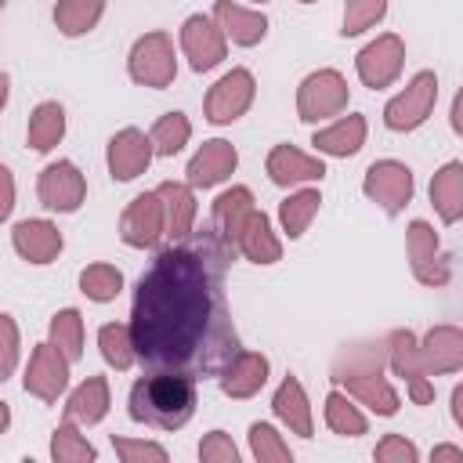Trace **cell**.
<instances>
[{"mask_svg":"<svg viewBox=\"0 0 463 463\" xmlns=\"http://www.w3.org/2000/svg\"><path fill=\"white\" fill-rule=\"evenodd\" d=\"M232 242L206 232L199 246H170L141 275L130 315L134 354L156 369L221 373L239 354L235 329L213 279L232 260Z\"/></svg>","mask_w":463,"mask_h":463,"instance_id":"1","label":"cell"},{"mask_svg":"<svg viewBox=\"0 0 463 463\" xmlns=\"http://www.w3.org/2000/svg\"><path fill=\"white\" fill-rule=\"evenodd\" d=\"M192 412H195V383L188 373L159 369L130 387V420L145 427L177 430L192 420Z\"/></svg>","mask_w":463,"mask_h":463,"instance_id":"2","label":"cell"},{"mask_svg":"<svg viewBox=\"0 0 463 463\" xmlns=\"http://www.w3.org/2000/svg\"><path fill=\"white\" fill-rule=\"evenodd\" d=\"M130 80L141 87H170L177 76V58H174V43L166 33H145L141 40H134L130 58H127Z\"/></svg>","mask_w":463,"mask_h":463,"instance_id":"3","label":"cell"},{"mask_svg":"<svg viewBox=\"0 0 463 463\" xmlns=\"http://www.w3.org/2000/svg\"><path fill=\"white\" fill-rule=\"evenodd\" d=\"M434 101H438V76H434L430 69H423V72H416V76L405 83L402 94H394V98L387 101L383 123H387L391 130H398V134L416 130V127L427 123Z\"/></svg>","mask_w":463,"mask_h":463,"instance_id":"4","label":"cell"},{"mask_svg":"<svg viewBox=\"0 0 463 463\" xmlns=\"http://www.w3.org/2000/svg\"><path fill=\"white\" fill-rule=\"evenodd\" d=\"M347 109V80L336 69H318L297 87V116L304 123L329 119Z\"/></svg>","mask_w":463,"mask_h":463,"instance_id":"5","label":"cell"},{"mask_svg":"<svg viewBox=\"0 0 463 463\" xmlns=\"http://www.w3.org/2000/svg\"><path fill=\"white\" fill-rule=\"evenodd\" d=\"M383 351H387V365L405 380L409 398H412L416 405H430V402H434V380H430L427 369H423L420 340H416L409 329H394V333L383 340Z\"/></svg>","mask_w":463,"mask_h":463,"instance_id":"6","label":"cell"},{"mask_svg":"<svg viewBox=\"0 0 463 463\" xmlns=\"http://www.w3.org/2000/svg\"><path fill=\"white\" fill-rule=\"evenodd\" d=\"M362 192L383 210V213H402L412 199V170L398 159H376L369 170H365V181H362Z\"/></svg>","mask_w":463,"mask_h":463,"instance_id":"7","label":"cell"},{"mask_svg":"<svg viewBox=\"0 0 463 463\" xmlns=\"http://www.w3.org/2000/svg\"><path fill=\"white\" fill-rule=\"evenodd\" d=\"M253 94H257V80L250 69H232L224 72L210 90H206V119L224 127V123H235L239 116H246V109L253 105Z\"/></svg>","mask_w":463,"mask_h":463,"instance_id":"8","label":"cell"},{"mask_svg":"<svg viewBox=\"0 0 463 463\" xmlns=\"http://www.w3.org/2000/svg\"><path fill=\"white\" fill-rule=\"evenodd\" d=\"M402 65H405V43L402 36L394 33H383L376 36L373 43H365L354 58V69H358V80L373 90L380 87H391L398 76H402Z\"/></svg>","mask_w":463,"mask_h":463,"instance_id":"9","label":"cell"},{"mask_svg":"<svg viewBox=\"0 0 463 463\" xmlns=\"http://www.w3.org/2000/svg\"><path fill=\"white\" fill-rule=\"evenodd\" d=\"M36 195L47 210H58V213H76L87 199V181L83 174L76 170V163L69 159H58V163H47L40 181H36Z\"/></svg>","mask_w":463,"mask_h":463,"instance_id":"10","label":"cell"},{"mask_svg":"<svg viewBox=\"0 0 463 463\" xmlns=\"http://www.w3.org/2000/svg\"><path fill=\"white\" fill-rule=\"evenodd\" d=\"M181 51H184V58H188V65H192L195 72H210L213 65L224 61L228 40H224V33H221V25H217L213 18L192 14V18H184V25H181Z\"/></svg>","mask_w":463,"mask_h":463,"instance_id":"11","label":"cell"},{"mask_svg":"<svg viewBox=\"0 0 463 463\" xmlns=\"http://www.w3.org/2000/svg\"><path fill=\"white\" fill-rule=\"evenodd\" d=\"M25 391L40 402H58V394L69 387V358L51 347V344H36L33 354H29V365H25V376H22Z\"/></svg>","mask_w":463,"mask_h":463,"instance_id":"12","label":"cell"},{"mask_svg":"<svg viewBox=\"0 0 463 463\" xmlns=\"http://www.w3.org/2000/svg\"><path fill=\"white\" fill-rule=\"evenodd\" d=\"M119 239L134 250H152L163 239V206L156 192H141L119 217Z\"/></svg>","mask_w":463,"mask_h":463,"instance_id":"13","label":"cell"},{"mask_svg":"<svg viewBox=\"0 0 463 463\" xmlns=\"http://www.w3.org/2000/svg\"><path fill=\"white\" fill-rule=\"evenodd\" d=\"M405 246H409L412 275H416L423 286H445V282H449V260H445L441 242H438V235H434V228H430L427 221H412V224H409Z\"/></svg>","mask_w":463,"mask_h":463,"instance_id":"14","label":"cell"},{"mask_svg":"<svg viewBox=\"0 0 463 463\" xmlns=\"http://www.w3.org/2000/svg\"><path fill=\"white\" fill-rule=\"evenodd\" d=\"M152 141L148 134H141L137 127H123L119 134L109 137V152H105V163H109V174L116 181H134L137 174L148 170L152 163Z\"/></svg>","mask_w":463,"mask_h":463,"instance_id":"15","label":"cell"},{"mask_svg":"<svg viewBox=\"0 0 463 463\" xmlns=\"http://www.w3.org/2000/svg\"><path fill=\"white\" fill-rule=\"evenodd\" d=\"M239 166V152L232 141L224 137H213V141H203V148L188 159V184L192 188H213L221 184L224 177H232V170Z\"/></svg>","mask_w":463,"mask_h":463,"instance_id":"16","label":"cell"},{"mask_svg":"<svg viewBox=\"0 0 463 463\" xmlns=\"http://www.w3.org/2000/svg\"><path fill=\"white\" fill-rule=\"evenodd\" d=\"M420 358L427 376H445V373H459L463 369V329L459 326H434L423 340H420Z\"/></svg>","mask_w":463,"mask_h":463,"instance_id":"17","label":"cell"},{"mask_svg":"<svg viewBox=\"0 0 463 463\" xmlns=\"http://www.w3.org/2000/svg\"><path fill=\"white\" fill-rule=\"evenodd\" d=\"M268 177L279 184V188H289V184H307V181H322L326 177V163L318 156H307L293 145H275L268 152Z\"/></svg>","mask_w":463,"mask_h":463,"instance_id":"18","label":"cell"},{"mask_svg":"<svg viewBox=\"0 0 463 463\" xmlns=\"http://www.w3.org/2000/svg\"><path fill=\"white\" fill-rule=\"evenodd\" d=\"M11 242H14L18 257L29 260V264H51L61 253V232L43 217L18 221L14 232H11Z\"/></svg>","mask_w":463,"mask_h":463,"instance_id":"19","label":"cell"},{"mask_svg":"<svg viewBox=\"0 0 463 463\" xmlns=\"http://www.w3.org/2000/svg\"><path fill=\"white\" fill-rule=\"evenodd\" d=\"M333 383H340V387L347 391V398H354L358 405L373 409L376 416H394L398 405H402L398 391L383 380L380 369H373V373H347V376H340V380H333Z\"/></svg>","mask_w":463,"mask_h":463,"instance_id":"20","label":"cell"},{"mask_svg":"<svg viewBox=\"0 0 463 463\" xmlns=\"http://www.w3.org/2000/svg\"><path fill=\"white\" fill-rule=\"evenodd\" d=\"M156 195H159V206H163V235L188 239L192 235V224H195V195H192V184L163 181L156 188Z\"/></svg>","mask_w":463,"mask_h":463,"instance_id":"21","label":"cell"},{"mask_svg":"<svg viewBox=\"0 0 463 463\" xmlns=\"http://www.w3.org/2000/svg\"><path fill=\"white\" fill-rule=\"evenodd\" d=\"M268 358L257 351H239L232 354V362L221 369V387L228 398H253L264 383H268Z\"/></svg>","mask_w":463,"mask_h":463,"instance_id":"22","label":"cell"},{"mask_svg":"<svg viewBox=\"0 0 463 463\" xmlns=\"http://www.w3.org/2000/svg\"><path fill=\"white\" fill-rule=\"evenodd\" d=\"M213 22L221 25L224 40L239 43V47H253L264 40L268 33V18L260 11H250V7H239L232 0H217L213 4Z\"/></svg>","mask_w":463,"mask_h":463,"instance_id":"23","label":"cell"},{"mask_svg":"<svg viewBox=\"0 0 463 463\" xmlns=\"http://www.w3.org/2000/svg\"><path fill=\"white\" fill-rule=\"evenodd\" d=\"M235 250H239L246 260H253V264H275V260L282 257V242H279V235L271 232V221H268L260 210H253V213L246 217V224L239 228Z\"/></svg>","mask_w":463,"mask_h":463,"instance_id":"24","label":"cell"},{"mask_svg":"<svg viewBox=\"0 0 463 463\" xmlns=\"http://www.w3.org/2000/svg\"><path fill=\"white\" fill-rule=\"evenodd\" d=\"M253 210H257V206H253V192H250L246 184H235V188L221 192V195L213 199V232H217L224 242L235 246L239 228L246 224V217H250Z\"/></svg>","mask_w":463,"mask_h":463,"instance_id":"25","label":"cell"},{"mask_svg":"<svg viewBox=\"0 0 463 463\" xmlns=\"http://www.w3.org/2000/svg\"><path fill=\"white\" fill-rule=\"evenodd\" d=\"M109 412V380L105 376H87L65 402V420L76 427H94Z\"/></svg>","mask_w":463,"mask_h":463,"instance_id":"26","label":"cell"},{"mask_svg":"<svg viewBox=\"0 0 463 463\" xmlns=\"http://www.w3.org/2000/svg\"><path fill=\"white\" fill-rule=\"evenodd\" d=\"M271 409L275 416L289 427V434H300V438H311V405H307V394L300 387L297 376H286L271 398Z\"/></svg>","mask_w":463,"mask_h":463,"instance_id":"27","label":"cell"},{"mask_svg":"<svg viewBox=\"0 0 463 463\" xmlns=\"http://www.w3.org/2000/svg\"><path fill=\"white\" fill-rule=\"evenodd\" d=\"M430 203L445 224H456L463 217V163H445L430 181Z\"/></svg>","mask_w":463,"mask_h":463,"instance_id":"28","label":"cell"},{"mask_svg":"<svg viewBox=\"0 0 463 463\" xmlns=\"http://www.w3.org/2000/svg\"><path fill=\"white\" fill-rule=\"evenodd\" d=\"M311 145L318 152H326V156H354L365 145V119L362 116H344L333 127L315 130Z\"/></svg>","mask_w":463,"mask_h":463,"instance_id":"29","label":"cell"},{"mask_svg":"<svg viewBox=\"0 0 463 463\" xmlns=\"http://www.w3.org/2000/svg\"><path fill=\"white\" fill-rule=\"evenodd\" d=\"M25 137L36 152H51L61 137H65V109L58 101H40L29 116V127H25Z\"/></svg>","mask_w":463,"mask_h":463,"instance_id":"30","label":"cell"},{"mask_svg":"<svg viewBox=\"0 0 463 463\" xmlns=\"http://www.w3.org/2000/svg\"><path fill=\"white\" fill-rule=\"evenodd\" d=\"M383 362H387L383 340H358L340 347V354L329 365V380H340L347 373H373V369H383Z\"/></svg>","mask_w":463,"mask_h":463,"instance_id":"31","label":"cell"},{"mask_svg":"<svg viewBox=\"0 0 463 463\" xmlns=\"http://www.w3.org/2000/svg\"><path fill=\"white\" fill-rule=\"evenodd\" d=\"M105 14V0H58L54 25L61 36H83L90 33Z\"/></svg>","mask_w":463,"mask_h":463,"instance_id":"32","label":"cell"},{"mask_svg":"<svg viewBox=\"0 0 463 463\" xmlns=\"http://www.w3.org/2000/svg\"><path fill=\"white\" fill-rule=\"evenodd\" d=\"M318 206H322V195H318V188H300V192L286 195V199H282V206H279V221H282V232H286L289 239H300V235L307 232V224L315 221Z\"/></svg>","mask_w":463,"mask_h":463,"instance_id":"33","label":"cell"},{"mask_svg":"<svg viewBox=\"0 0 463 463\" xmlns=\"http://www.w3.org/2000/svg\"><path fill=\"white\" fill-rule=\"evenodd\" d=\"M51 347H58L69 365L83 358V315L76 307H61L54 318H51Z\"/></svg>","mask_w":463,"mask_h":463,"instance_id":"34","label":"cell"},{"mask_svg":"<svg viewBox=\"0 0 463 463\" xmlns=\"http://www.w3.org/2000/svg\"><path fill=\"white\" fill-rule=\"evenodd\" d=\"M326 423L340 438H358V434L369 430V420L358 412V405L344 391H329L326 394Z\"/></svg>","mask_w":463,"mask_h":463,"instance_id":"35","label":"cell"},{"mask_svg":"<svg viewBox=\"0 0 463 463\" xmlns=\"http://www.w3.org/2000/svg\"><path fill=\"white\" fill-rule=\"evenodd\" d=\"M188 137H192V123H188L184 112H166V116H159L156 127H152V134H148L156 156H177V152L188 145Z\"/></svg>","mask_w":463,"mask_h":463,"instance_id":"36","label":"cell"},{"mask_svg":"<svg viewBox=\"0 0 463 463\" xmlns=\"http://www.w3.org/2000/svg\"><path fill=\"white\" fill-rule=\"evenodd\" d=\"M80 289L87 293V300L94 304H109L119 297L123 289V271L116 264H87L80 271Z\"/></svg>","mask_w":463,"mask_h":463,"instance_id":"37","label":"cell"},{"mask_svg":"<svg viewBox=\"0 0 463 463\" xmlns=\"http://www.w3.org/2000/svg\"><path fill=\"white\" fill-rule=\"evenodd\" d=\"M98 347H101V358L112 365V369H130L137 362L134 354V340H130V326L123 322H109L98 329Z\"/></svg>","mask_w":463,"mask_h":463,"instance_id":"38","label":"cell"},{"mask_svg":"<svg viewBox=\"0 0 463 463\" xmlns=\"http://www.w3.org/2000/svg\"><path fill=\"white\" fill-rule=\"evenodd\" d=\"M51 456H54L58 463H90V459H98L94 445L80 434V427H76L72 420H61V423H58V430H54V438H51Z\"/></svg>","mask_w":463,"mask_h":463,"instance_id":"39","label":"cell"},{"mask_svg":"<svg viewBox=\"0 0 463 463\" xmlns=\"http://www.w3.org/2000/svg\"><path fill=\"white\" fill-rule=\"evenodd\" d=\"M250 452H253L260 463H286V459H293L289 445L282 441V434H279L271 423H253V427H250Z\"/></svg>","mask_w":463,"mask_h":463,"instance_id":"40","label":"cell"},{"mask_svg":"<svg viewBox=\"0 0 463 463\" xmlns=\"http://www.w3.org/2000/svg\"><path fill=\"white\" fill-rule=\"evenodd\" d=\"M387 14V0H344V36H358Z\"/></svg>","mask_w":463,"mask_h":463,"instance_id":"41","label":"cell"},{"mask_svg":"<svg viewBox=\"0 0 463 463\" xmlns=\"http://www.w3.org/2000/svg\"><path fill=\"white\" fill-rule=\"evenodd\" d=\"M112 449H116V456H119L123 463H145V459H152V463H166V449H163V445H156V441L112 438Z\"/></svg>","mask_w":463,"mask_h":463,"instance_id":"42","label":"cell"},{"mask_svg":"<svg viewBox=\"0 0 463 463\" xmlns=\"http://www.w3.org/2000/svg\"><path fill=\"white\" fill-rule=\"evenodd\" d=\"M18 365V326L11 315H0V383Z\"/></svg>","mask_w":463,"mask_h":463,"instance_id":"43","label":"cell"},{"mask_svg":"<svg viewBox=\"0 0 463 463\" xmlns=\"http://www.w3.org/2000/svg\"><path fill=\"white\" fill-rule=\"evenodd\" d=\"M199 459L203 463H235L239 459V449L232 445V438L224 430H210L199 445Z\"/></svg>","mask_w":463,"mask_h":463,"instance_id":"44","label":"cell"},{"mask_svg":"<svg viewBox=\"0 0 463 463\" xmlns=\"http://www.w3.org/2000/svg\"><path fill=\"white\" fill-rule=\"evenodd\" d=\"M373 456H376L380 463H416V459H420L416 445H412L409 438H402V434H387V438L376 445Z\"/></svg>","mask_w":463,"mask_h":463,"instance_id":"45","label":"cell"},{"mask_svg":"<svg viewBox=\"0 0 463 463\" xmlns=\"http://www.w3.org/2000/svg\"><path fill=\"white\" fill-rule=\"evenodd\" d=\"M11 210H14V177H11V170L0 163V224L11 217Z\"/></svg>","mask_w":463,"mask_h":463,"instance_id":"46","label":"cell"},{"mask_svg":"<svg viewBox=\"0 0 463 463\" xmlns=\"http://www.w3.org/2000/svg\"><path fill=\"white\" fill-rule=\"evenodd\" d=\"M430 459H434V463H441V459H452V463H463V449H456V445H438V449L430 452Z\"/></svg>","mask_w":463,"mask_h":463,"instance_id":"47","label":"cell"},{"mask_svg":"<svg viewBox=\"0 0 463 463\" xmlns=\"http://www.w3.org/2000/svg\"><path fill=\"white\" fill-rule=\"evenodd\" d=\"M452 420H456V427H463V387L452 391Z\"/></svg>","mask_w":463,"mask_h":463,"instance_id":"48","label":"cell"},{"mask_svg":"<svg viewBox=\"0 0 463 463\" xmlns=\"http://www.w3.org/2000/svg\"><path fill=\"white\" fill-rule=\"evenodd\" d=\"M7 90H11V76H7V72H0V109L7 105Z\"/></svg>","mask_w":463,"mask_h":463,"instance_id":"49","label":"cell"},{"mask_svg":"<svg viewBox=\"0 0 463 463\" xmlns=\"http://www.w3.org/2000/svg\"><path fill=\"white\" fill-rule=\"evenodd\" d=\"M7 423H11V409H7V402H0V434L7 430Z\"/></svg>","mask_w":463,"mask_h":463,"instance_id":"50","label":"cell"},{"mask_svg":"<svg viewBox=\"0 0 463 463\" xmlns=\"http://www.w3.org/2000/svg\"><path fill=\"white\" fill-rule=\"evenodd\" d=\"M459 127H463V123H459V98H456V101H452V130H459Z\"/></svg>","mask_w":463,"mask_h":463,"instance_id":"51","label":"cell"},{"mask_svg":"<svg viewBox=\"0 0 463 463\" xmlns=\"http://www.w3.org/2000/svg\"><path fill=\"white\" fill-rule=\"evenodd\" d=\"M300 4H315V0H300Z\"/></svg>","mask_w":463,"mask_h":463,"instance_id":"52","label":"cell"},{"mask_svg":"<svg viewBox=\"0 0 463 463\" xmlns=\"http://www.w3.org/2000/svg\"><path fill=\"white\" fill-rule=\"evenodd\" d=\"M257 4H264V0H257Z\"/></svg>","mask_w":463,"mask_h":463,"instance_id":"53","label":"cell"}]
</instances>
